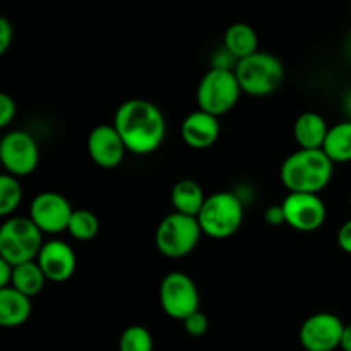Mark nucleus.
Masks as SVG:
<instances>
[{
	"label": "nucleus",
	"mask_w": 351,
	"mask_h": 351,
	"mask_svg": "<svg viewBox=\"0 0 351 351\" xmlns=\"http://www.w3.org/2000/svg\"><path fill=\"white\" fill-rule=\"evenodd\" d=\"M125 144L117 129L108 123L96 125L88 137V153L98 167L117 168L125 156Z\"/></svg>",
	"instance_id": "13"
},
{
	"label": "nucleus",
	"mask_w": 351,
	"mask_h": 351,
	"mask_svg": "<svg viewBox=\"0 0 351 351\" xmlns=\"http://www.w3.org/2000/svg\"><path fill=\"white\" fill-rule=\"evenodd\" d=\"M14 266L5 259H0V290L12 287Z\"/></svg>",
	"instance_id": "29"
},
{
	"label": "nucleus",
	"mask_w": 351,
	"mask_h": 351,
	"mask_svg": "<svg viewBox=\"0 0 351 351\" xmlns=\"http://www.w3.org/2000/svg\"><path fill=\"white\" fill-rule=\"evenodd\" d=\"M113 127L122 137L127 151L139 156L154 153L167 137L163 112L147 99H129L119 106Z\"/></svg>",
	"instance_id": "1"
},
{
	"label": "nucleus",
	"mask_w": 351,
	"mask_h": 351,
	"mask_svg": "<svg viewBox=\"0 0 351 351\" xmlns=\"http://www.w3.org/2000/svg\"><path fill=\"white\" fill-rule=\"evenodd\" d=\"M33 305L31 298L9 287L0 290V326L17 328L29 319Z\"/></svg>",
	"instance_id": "17"
},
{
	"label": "nucleus",
	"mask_w": 351,
	"mask_h": 351,
	"mask_svg": "<svg viewBox=\"0 0 351 351\" xmlns=\"http://www.w3.org/2000/svg\"><path fill=\"white\" fill-rule=\"evenodd\" d=\"M43 247V233L31 218L16 216L7 219L0 228V259L12 266L38 259Z\"/></svg>",
	"instance_id": "3"
},
{
	"label": "nucleus",
	"mask_w": 351,
	"mask_h": 351,
	"mask_svg": "<svg viewBox=\"0 0 351 351\" xmlns=\"http://www.w3.org/2000/svg\"><path fill=\"white\" fill-rule=\"evenodd\" d=\"M343 351H351V324L345 326V331H343V338H341V346Z\"/></svg>",
	"instance_id": "31"
},
{
	"label": "nucleus",
	"mask_w": 351,
	"mask_h": 351,
	"mask_svg": "<svg viewBox=\"0 0 351 351\" xmlns=\"http://www.w3.org/2000/svg\"><path fill=\"white\" fill-rule=\"evenodd\" d=\"M160 304L165 314L184 322L199 311V291L191 276L180 271L168 273L160 285Z\"/></svg>",
	"instance_id": "8"
},
{
	"label": "nucleus",
	"mask_w": 351,
	"mask_h": 351,
	"mask_svg": "<svg viewBox=\"0 0 351 351\" xmlns=\"http://www.w3.org/2000/svg\"><path fill=\"white\" fill-rule=\"evenodd\" d=\"M12 38H14L12 24H10L5 17H0V55H3L7 50H9L10 43H12Z\"/></svg>",
	"instance_id": "27"
},
{
	"label": "nucleus",
	"mask_w": 351,
	"mask_h": 351,
	"mask_svg": "<svg viewBox=\"0 0 351 351\" xmlns=\"http://www.w3.org/2000/svg\"><path fill=\"white\" fill-rule=\"evenodd\" d=\"M257 33L254 27L245 23H235L225 33V50L235 58L237 62L257 53Z\"/></svg>",
	"instance_id": "19"
},
{
	"label": "nucleus",
	"mask_w": 351,
	"mask_h": 351,
	"mask_svg": "<svg viewBox=\"0 0 351 351\" xmlns=\"http://www.w3.org/2000/svg\"><path fill=\"white\" fill-rule=\"evenodd\" d=\"M322 151L328 154L332 163H348L351 161V122L336 123L329 129Z\"/></svg>",
	"instance_id": "20"
},
{
	"label": "nucleus",
	"mask_w": 351,
	"mask_h": 351,
	"mask_svg": "<svg viewBox=\"0 0 351 351\" xmlns=\"http://www.w3.org/2000/svg\"><path fill=\"white\" fill-rule=\"evenodd\" d=\"M0 161L12 177H26L33 173L40 161V149L29 132L10 130L0 141Z\"/></svg>",
	"instance_id": "9"
},
{
	"label": "nucleus",
	"mask_w": 351,
	"mask_h": 351,
	"mask_svg": "<svg viewBox=\"0 0 351 351\" xmlns=\"http://www.w3.org/2000/svg\"><path fill=\"white\" fill-rule=\"evenodd\" d=\"M197 219L202 233L211 239H230L242 225L243 204L233 192H216L208 195Z\"/></svg>",
	"instance_id": "5"
},
{
	"label": "nucleus",
	"mask_w": 351,
	"mask_h": 351,
	"mask_svg": "<svg viewBox=\"0 0 351 351\" xmlns=\"http://www.w3.org/2000/svg\"><path fill=\"white\" fill-rule=\"evenodd\" d=\"M182 137L185 144L194 149H206L213 146L219 137L218 117L197 110L192 112L182 123Z\"/></svg>",
	"instance_id": "15"
},
{
	"label": "nucleus",
	"mask_w": 351,
	"mask_h": 351,
	"mask_svg": "<svg viewBox=\"0 0 351 351\" xmlns=\"http://www.w3.org/2000/svg\"><path fill=\"white\" fill-rule=\"evenodd\" d=\"M45 281H47V278H45L38 261L14 266L12 288H16L17 291H21L26 297L31 298L40 293L45 287Z\"/></svg>",
	"instance_id": "21"
},
{
	"label": "nucleus",
	"mask_w": 351,
	"mask_h": 351,
	"mask_svg": "<svg viewBox=\"0 0 351 351\" xmlns=\"http://www.w3.org/2000/svg\"><path fill=\"white\" fill-rule=\"evenodd\" d=\"M184 328L187 331V335L194 336V338H201L208 332L209 329V321L201 311H197L195 314L189 315L187 319L184 321Z\"/></svg>",
	"instance_id": "25"
},
{
	"label": "nucleus",
	"mask_w": 351,
	"mask_h": 351,
	"mask_svg": "<svg viewBox=\"0 0 351 351\" xmlns=\"http://www.w3.org/2000/svg\"><path fill=\"white\" fill-rule=\"evenodd\" d=\"M285 218L298 232H314L321 228L328 216L324 201L317 194H290L281 202Z\"/></svg>",
	"instance_id": "12"
},
{
	"label": "nucleus",
	"mask_w": 351,
	"mask_h": 351,
	"mask_svg": "<svg viewBox=\"0 0 351 351\" xmlns=\"http://www.w3.org/2000/svg\"><path fill=\"white\" fill-rule=\"evenodd\" d=\"M153 336L144 326H129L119 341V351H153Z\"/></svg>",
	"instance_id": "24"
},
{
	"label": "nucleus",
	"mask_w": 351,
	"mask_h": 351,
	"mask_svg": "<svg viewBox=\"0 0 351 351\" xmlns=\"http://www.w3.org/2000/svg\"><path fill=\"white\" fill-rule=\"evenodd\" d=\"M329 129L331 127L319 113L305 112L295 122L293 136L300 149H322Z\"/></svg>",
	"instance_id": "16"
},
{
	"label": "nucleus",
	"mask_w": 351,
	"mask_h": 351,
	"mask_svg": "<svg viewBox=\"0 0 351 351\" xmlns=\"http://www.w3.org/2000/svg\"><path fill=\"white\" fill-rule=\"evenodd\" d=\"M338 245L346 254H351V219L345 223L338 232Z\"/></svg>",
	"instance_id": "30"
},
{
	"label": "nucleus",
	"mask_w": 351,
	"mask_h": 351,
	"mask_svg": "<svg viewBox=\"0 0 351 351\" xmlns=\"http://www.w3.org/2000/svg\"><path fill=\"white\" fill-rule=\"evenodd\" d=\"M16 101L12 96L2 93L0 95V127H7L16 117Z\"/></svg>",
	"instance_id": "26"
},
{
	"label": "nucleus",
	"mask_w": 351,
	"mask_h": 351,
	"mask_svg": "<svg viewBox=\"0 0 351 351\" xmlns=\"http://www.w3.org/2000/svg\"><path fill=\"white\" fill-rule=\"evenodd\" d=\"M235 75L242 93L259 98L271 95L283 84L285 67L273 53L257 51L235 65Z\"/></svg>",
	"instance_id": "4"
},
{
	"label": "nucleus",
	"mask_w": 351,
	"mask_h": 351,
	"mask_svg": "<svg viewBox=\"0 0 351 351\" xmlns=\"http://www.w3.org/2000/svg\"><path fill=\"white\" fill-rule=\"evenodd\" d=\"M240 95L242 88L235 71L213 67L211 71L206 72L197 86L199 110L213 117L226 115L235 108Z\"/></svg>",
	"instance_id": "6"
},
{
	"label": "nucleus",
	"mask_w": 351,
	"mask_h": 351,
	"mask_svg": "<svg viewBox=\"0 0 351 351\" xmlns=\"http://www.w3.org/2000/svg\"><path fill=\"white\" fill-rule=\"evenodd\" d=\"M206 199L208 197L201 185L189 178L177 182L171 189V204H173L175 213H180V215L197 218Z\"/></svg>",
	"instance_id": "18"
},
{
	"label": "nucleus",
	"mask_w": 351,
	"mask_h": 351,
	"mask_svg": "<svg viewBox=\"0 0 351 351\" xmlns=\"http://www.w3.org/2000/svg\"><path fill=\"white\" fill-rule=\"evenodd\" d=\"M348 53H350V57H351V36H350V40H348Z\"/></svg>",
	"instance_id": "33"
},
{
	"label": "nucleus",
	"mask_w": 351,
	"mask_h": 351,
	"mask_svg": "<svg viewBox=\"0 0 351 351\" xmlns=\"http://www.w3.org/2000/svg\"><path fill=\"white\" fill-rule=\"evenodd\" d=\"M264 219H266L267 225H273V226H280L283 223H287V218H285V211H283V206L276 204V206H269L266 209V215H264Z\"/></svg>",
	"instance_id": "28"
},
{
	"label": "nucleus",
	"mask_w": 351,
	"mask_h": 351,
	"mask_svg": "<svg viewBox=\"0 0 351 351\" xmlns=\"http://www.w3.org/2000/svg\"><path fill=\"white\" fill-rule=\"evenodd\" d=\"M74 209L71 202L58 192H41L33 199L29 218L41 233H60L69 228Z\"/></svg>",
	"instance_id": "10"
},
{
	"label": "nucleus",
	"mask_w": 351,
	"mask_h": 351,
	"mask_svg": "<svg viewBox=\"0 0 351 351\" xmlns=\"http://www.w3.org/2000/svg\"><path fill=\"white\" fill-rule=\"evenodd\" d=\"M345 110H346V115L350 117V122H351V89L346 93V96H345Z\"/></svg>",
	"instance_id": "32"
},
{
	"label": "nucleus",
	"mask_w": 351,
	"mask_h": 351,
	"mask_svg": "<svg viewBox=\"0 0 351 351\" xmlns=\"http://www.w3.org/2000/svg\"><path fill=\"white\" fill-rule=\"evenodd\" d=\"M67 230L75 240H81V242L93 240L99 232L98 216L88 209H77L72 215Z\"/></svg>",
	"instance_id": "22"
},
{
	"label": "nucleus",
	"mask_w": 351,
	"mask_h": 351,
	"mask_svg": "<svg viewBox=\"0 0 351 351\" xmlns=\"http://www.w3.org/2000/svg\"><path fill=\"white\" fill-rule=\"evenodd\" d=\"M332 168L335 163L322 149H300L283 161L280 177L293 194H317L331 182Z\"/></svg>",
	"instance_id": "2"
},
{
	"label": "nucleus",
	"mask_w": 351,
	"mask_h": 351,
	"mask_svg": "<svg viewBox=\"0 0 351 351\" xmlns=\"http://www.w3.org/2000/svg\"><path fill=\"white\" fill-rule=\"evenodd\" d=\"M23 199V189L16 177L3 173L0 177V215L9 216L19 208Z\"/></svg>",
	"instance_id": "23"
},
{
	"label": "nucleus",
	"mask_w": 351,
	"mask_h": 351,
	"mask_svg": "<svg viewBox=\"0 0 351 351\" xmlns=\"http://www.w3.org/2000/svg\"><path fill=\"white\" fill-rule=\"evenodd\" d=\"M345 324L329 312L314 314L302 324L300 343L307 351H335L341 346Z\"/></svg>",
	"instance_id": "11"
},
{
	"label": "nucleus",
	"mask_w": 351,
	"mask_h": 351,
	"mask_svg": "<svg viewBox=\"0 0 351 351\" xmlns=\"http://www.w3.org/2000/svg\"><path fill=\"white\" fill-rule=\"evenodd\" d=\"M202 228L197 218L171 213L161 219L156 230V247L163 256L178 259L185 257L197 247Z\"/></svg>",
	"instance_id": "7"
},
{
	"label": "nucleus",
	"mask_w": 351,
	"mask_h": 351,
	"mask_svg": "<svg viewBox=\"0 0 351 351\" xmlns=\"http://www.w3.org/2000/svg\"><path fill=\"white\" fill-rule=\"evenodd\" d=\"M36 261L45 278L53 283H64L75 271V254L64 240H50L43 243Z\"/></svg>",
	"instance_id": "14"
},
{
	"label": "nucleus",
	"mask_w": 351,
	"mask_h": 351,
	"mask_svg": "<svg viewBox=\"0 0 351 351\" xmlns=\"http://www.w3.org/2000/svg\"><path fill=\"white\" fill-rule=\"evenodd\" d=\"M350 206H351V195H350Z\"/></svg>",
	"instance_id": "34"
}]
</instances>
